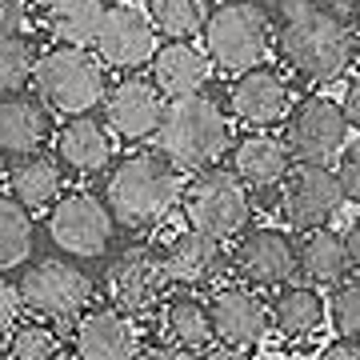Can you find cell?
Listing matches in <instances>:
<instances>
[{"label":"cell","instance_id":"cell-1","mask_svg":"<svg viewBox=\"0 0 360 360\" xmlns=\"http://www.w3.org/2000/svg\"><path fill=\"white\" fill-rule=\"evenodd\" d=\"M180 168L165 153H129L108 168L104 200L112 217L129 229H153L184 200Z\"/></svg>","mask_w":360,"mask_h":360},{"label":"cell","instance_id":"cell-2","mask_svg":"<svg viewBox=\"0 0 360 360\" xmlns=\"http://www.w3.org/2000/svg\"><path fill=\"white\" fill-rule=\"evenodd\" d=\"M232 112L208 92L168 101L156 153H165L180 172H212L232 153Z\"/></svg>","mask_w":360,"mask_h":360},{"label":"cell","instance_id":"cell-3","mask_svg":"<svg viewBox=\"0 0 360 360\" xmlns=\"http://www.w3.org/2000/svg\"><path fill=\"white\" fill-rule=\"evenodd\" d=\"M276 52H281L284 68L296 72L300 80L333 84L336 77H345V68L352 60H360V37L333 8H316L292 25H281Z\"/></svg>","mask_w":360,"mask_h":360},{"label":"cell","instance_id":"cell-4","mask_svg":"<svg viewBox=\"0 0 360 360\" xmlns=\"http://www.w3.org/2000/svg\"><path fill=\"white\" fill-rule=\"evenodd\" d=\"M272 20L264 13L260 0H224L208 13L205 25V52L212 56V65L229 77L252 72L264 65V56L272 52L276 37H272Z\"/></svg>","mask_w":360,"mask_h":360},{"label":"cell","instance_id":"cell-5","mask_svg":"<svg viewBox=\"0 0 360 360\" xmlns=\"http://www.w3.org/2000/svg\"><path fill=\"white\" fill-rule=\"evenodd\" d=\"M32 89L52 112L72 120V116H92L96 108H104L112 84H104V60L96 52L52 44V49L40 52V68Z\"/></svg>","mask_w":360,"mask_h":360},{"label":"cell","instance_id":"cell-6","mask_svg":"<svg viewBox=\"0 0 360 360\" xmlns=\"http://www.w3.org/2000/svg\"><path fill=\"white\" fill-rule=\"evenodd\" d=\"M180 212H184V224L196 232H205L212 240H240L252 224V196H248V184L236 172H224V168H212V172H196L184 188V200H180Z\"/></svg>","mask_w":360,"mask_h":360},{"label":"cell","instance_id":"cell-7","mask_svg":"<svg viewBox=\"0 0 360 360\" xmlns=\"http://www.w3.org/2000/svg\"><path fill=\"white\" fill-rule=\"evenodd\" d=\"M281 129L296 165H328L333 156H345L352 124H348L340 101L312 92V96H300L292 104V112Z\"/></svg>","mask_w":360,"mask_h":360},{"label":"cell","instance_id":"cell-8","mask_svg":"<svg viewBox=\"0 0 360 360\" xmlns=\"http://www.w3.org/2000/svg\"><path fill=\"white\" fill-rule=\"evenodd\" d=\"M25 312L40 321H72L92 309V276L72 260H40L16 281Z\"/></svg>","mask_w":360,"mask_h":360},{"label":"cell","instance_id":"cell-9","mask_svg":"<svg viewBox=\"0 0 360 360\" xmlns=\"http://www.w3.org/2000/svg\"><path fill=\"white\" fill-rule=\"evenodd\" d=\"M112 229L116 217L108 200L89 188H72L65 193L49 212V236L56 248H65L68 257H104L108 245H112Z\"/></svg>","mask_w":360,"mask_h":360},{"label":"cell","instance_id":"cell-10","mask_svg":"<svg viewBox=\"0 0 360 360\" xmlns=\"http://www.w3.org/2000/svg\"><path fill=\"white\" fill-rule=\"evenodd\" d=\"M345 200H348L345 184L336 176V168H328V165H296L288 172V180L281 184L284 220L300 236L316 232V229H328Z\"/></svg>","mask_w":360,"mask_h":360},{"label":"cell","instance_id":"cell-11","mask_svg":"<svg viewBox=\"0 0 360 360\" xmlns=\"http://www.w3.org/2000/svg\"><path fill=\"white\" fill-rule=\"evenodd\" d=\"M104 288H108V304L120 309L124 316L141 321L148 312H160L168 296V281H165V269L156 260L153 248H124L108 260L104 269Z\"/></svg>","mask_w":360,"mask_h":360},{"label":"cell","instance_id":"cell-12","mask_svg":"<svg viewBox=\"0 0 360 360\" xmlns=\"http://www.w3.org/2000/svg\"><path fill=\"white\" fill-rule=\"evenodd\" d=\"M156 260L165 269V281L180 292H193V288H212L220 281V272L232 269V252H224L220 240L205 236L196 229H176L168 232L160 248H156Z\"/></svg>","mask_w":360,"mask_h":360},{"label":"cell","instance_id":"cell-13","mask_svg":"<svg viewBox=\"0 0 360 360\" xmlns=\"http://www.w3.org/2000/svg\"><path fill=\"white\" fill-rule=\"evenodd\" d=\"M232 272L248 288H284L300 276L296 240L284 229H248L232 245Z\"/></svg>","mask_w":360,"mask_h":360},{"label":"cell","instance_id":"cell-14","mask_svg":"<svg viewBox=\"0 0 360 360\" xmlns=\"http://www.w3.org/2000/svg\"><path fill=\"white\" fill-rule=\"evenodd\" d=\"M232 120H240L248 132H269L272 124H284L292 112V84L276 72V68L260 65L252 72L232 77L229 92H224Z\"/></svg>","mask_w":360,"mask_h":360},{"label":"cell","instance_id":"cell-15","mask_svg":"<svg viewBox=\"0 0 360 360\" xmlns=\"http://www.w3.org/2000/svg\"><path fill=\"white\" fill-rule=\"evenodd\" d=\"M212 309V328H217V345L224 348H248L264 345V336L272 333V309L269 300L248 288V284H217L208 296Z\"/></svg>","mask_w":360,"mask_h":360},{"label":"cell","instance_id":"cell-16","mask_svg":"<svg viewBox=\"0 0 360 360\" xmlns=\"http://www.w3.org/2000/svg\"><path fill=\"white\" fill-rule=\"evenodd\" d=\"M165 112H168L165 92L144 77H120L108 89V101H104V124L112 129V136L129 144L156 141L160 124H165Z\"/></svg>","mask_w":360,"mask_h":360},{"label":"cell","instance_id":"cell-17","mask_svg":"<svg viewBox=\"0 0 360 360\" xmlns=\"http://www.w3.org/2000/svg\"><path fill=\"white\" fill-rule=\"evenodd\" d=\"M156 25L153 16L136 8V4H112L104 16L101 40H96V56L104 60V68H120V72H136V68L153 65V56L160 52L156 44Z\"/></svg>","mask_w":360,"mask_h":360},{"label":"cell","instance_id":"cell-18","mask_svg":"<svg viewBox=\"0 0 360 360\" xmlns=\"http://www.w3.org/2000/svg\"><path fill=\"white\" fill-rule=\"evenodd\" d=\"M141 333L136 321L112 304H92L72 324V352L77 360H136L141 356Z\"/></svg>","mask_w":360,"mask_h":360},{"label":"cell","instance_id":"cell-19","mask_svg":"<svg viewBox=\"0 0 360 360\" xmlns=\"http://www.w3.org/2000/svg\"><path fill=\"white\" fill-rule=\"evenodd\" d=\"M49 141H56V129H52V108L40 96L20 92V96L0 101V153H4V160L44 153Z\"/></svg>","mask_w":360,"mask_h":360},{"label":"cell","instance_id":"cell-20","mask_svg":"<svg viewBox=\"0 0 360 360\" xmlns=\"http://www.w3.org/2000/svg\"><path fill=\"white\" fill-rule=\"evenodd\" d=\"M208 77H212V56L193 40H165L148 65V80L165 92V101L200 96Z\"/></svg>","mask_w":360,"mask_h":360},{"label":"cell","instance_id":"cell-21","mask_svg":"<svg viewBox=\"0 0 360 360\" xmlns=\"http://www.w3.org/2000/svg\"><path fill=\"white\" fill-rule=\"evenodd\" d=\"M52 153L68 172H80V176L104 172L112 165V129L104 124V116H72L56 129Z\"/></svg>","mask_w":360,"mask_h":360},{"label":"cell","instance_id":"cell-22","mask_svg":"<svg viewBox=\"0 0 360 360\" xmlns=\"http://www.w3.org/2000/svg\"><path fill=\"white\" fill-rule=\"evenodd\" d=\"M229 156H232L229 172H236L248 188H260V193L284 184L288 172L296 168L284 136H272V132H245V136H236Z\"/></svg>","mask_w":360,"mask_h":360},{"label":"cell","instance_id":"cell-23","mask_svg":"<svg viewBox=\"0 0 360 360\" xmlns=\"http://www.w3.org/2000/svg\"><path fill=\"white\" fill-rule=\"evenodd\" d=\"M160 340L172 345L176 352L205 356L208 348H217V328H212V309L205 296L176 292L160 304Z\"/></svg>","mask_w":360,"mask_h":360},{"label":"cell","instance_id":"cell-24","mask_svg":"<svg viewBox=\"0 0 360 360\" xmlns=\"http://www.w3.org/2000/svg\"><path fill=\"white\" fill-rule=\"evenodd\" d=\"M60 160L49 153H32V156H20V160H8L4 165V193L13 196L16 205H25L28 212H44L52 205L60 200V184H65V176H60Z\"/></svg>","mask_w":360,"mask_h":360},{"label":"cell","instance_id":"cell-25","mask_svg":"<svg viewBox=\"0 0 360 360\" xmlns=\"http://www.w3.org/2000/svg\"><path fill=\"white\" fill-rule=\"evenodd\" d=\"M296 260H300V276L312 288H336L352 276V257H348V240L333 229L304 232L296 240Z\"/></svg>","mask_w":360,"mask_h":360},{"label":"cell","instance_id":"cell-26","mask_svg":"<svg viewBox=\"0 0 360 360\" xmlns=\"http://www.w3.org/2000/svg\"><path fill=\"white\" fill-rule=\"evenodd\" d=\"M269 309H272V333H281L284 340H309L328 321V300L312 284H284V288H276Z\"/></svg>","mask_w":360,"mask_h":360},{"label":"cell","instance_id":"cell-27","mask_svg":"<svg viewBox=\"0 0 360 360\" xmlns=\"http://www.w3.org/2000/svg\"><path fill=\"white\" fill-rule=\"evenodd\" d=\"M112 4L104 0H60L44 13V32H49L56 44H68V49H89L101 40L104 16H108Z\"/></svg>","mask_w":360,"mask_h":360},{"label":"cell","instance_id":"cell-28","mask_svg":"<svg viewBox=\"0 0 360 360\" xmlns=\"http://www.w3.org/2000/svg\"><path fill=\"white\" fill-rule=\"evenodd\" d=\"M37 240V220L25 205H16L13 196H0V269L8 272L16 264H25Z\"/></svg>","mask_w":360,"mask_h":360},{"label":"cell","instance_id":"cell-29","mask_svg":"<svg viewBox=\"0 0 360 360\" xmlns=\"http://www.w3.org/2000/svg\"><path fill=\"white\" fill-rule=\"evenodd\" d=\"M144 13L153 16L156 32L165 40L205 37V25H208V13L200 0H144Z\"/></svg>","mask_w":360,"mask_h":360},{"label":"cell","instance_id":"cell-30","mask_svg":"<svg viewBox=\"0 0 360 360\" xmlns=\"http://www.w3.org/2000/svg\"><path fill=\"white\" fill-rule=\"evenodd\" d=\"M37 68H40V56H37V40L28 32H16V37H4L0 44V89L4 96H20L37 84Z\"/></svg>","mask_w":360,"mask_h":360},{"label":"cell","instance_id":"cell-31","mask_svg":"<svg viewBox=\"0 0 360 360\" xmlns=\"http://www.w3.org/2000/svg\"><path fill=\"white\" fill-rule=\"evenodd\" d=\"M56 352H60V336L40 316H28L4 333V360H56Z\"/></svg>","mask_w":360,"mask_h":360},{"label":"cell","instance_id":"cell-32","mask_svg":"<svg viewBox=\"0 0 360 360\" xmlns=\"http://www.w3.org/2000/svg\"><path fill=\"white\" fill-rule=\"evenodd\" d=\"M328 321L336 328V340H356L360 345V276H348L328 296Z\"/></svg>","mask_w":360,"mask_h":360},{"label":"cell","instance_id":"cell-33","mask_svg":"<svg viewBox=\"0 0 360 360\" xmlns=\"http://www.w3.org/2000/svg\"><path fill=\"white\" fill-rule=\"evenodd\" d=\"M336 176L345 184V196L352 205H360V136L345 148V156L336 160Z\"/></svg>","mask_w":360,"mask_h":360},{"label":"cell","instance_id":"cell-34","mask_svg":"<svg viewBox=\"0 0 360 360\" xmlns=\"http://www.w3.org/2000/svg\"><path fill=\"white\" fill-rule=\"evenodd\" d=\"M260 4H264V13H269L276 25H292L300 16L324 8V0H260Z\"/></svg>","mask_w":360,"mask_h":360},{"label":"cell","instance_id":"cell-35","mask_svg":"<svg viewBox=\"0 0 360 360\" xmlns=\"http://www.w3.org/2000/svg\"><path fill=\"white\" fill-rule=\"evenodd\" d=\"M28 4H32V0H0V25H4V37L25 32V25H28Z\"/></svg>","mask_w":360,"mask_h":360},{"label":"cell","instance_id":"cell-36","mask_svg":"<svg viewBox=\"0 0 360 360\" xmlns=\"http://www.w3.org/2000/svg\"><path fill=\"white\" fill-rule=\"evenodd\" d=\"M340 108H345V116H348V124L360 132V72L352 80L345 84V96H340Z\"/></svg>","mask_w":360,"mask_h":360},{"label":"cell","instance_id":"cell-37","mask_svg":"<svg viewBox=\"0 0 360 360\" xmlns=\"http://www.w3.org/2000/svg\"><path fill=\"white\" fill-rule=\"evenodd\" d=\"M316 360H360V345L356 340H333L316 352Z\"/></svg>","mask_w":360,"mask_h":360},{"label":"cell","instance_id":"cell-38","mask_svg":"<svg viewBox=\"0 0 360 360\" xmlns=\"http://www.w3.org/2000/svg\"><path fill=\"white\" fill-rule=\"evenodd\" d=\"M136 360H184V352H176V348L165 345V340H148Z\"/></svg>","mask_w":360,"mask_h":360},{"label":"cell","instance_id":"cell-39","mask_svg":"<svg viewBox=\"0 0 360 360\" xmlns=\"http://www.w3.org/2000/svg\"><path fill=\"white\" fill-rule=\"evenodd\" d=\"M345 240H348V257H352V276H360V217L348 224Z\"/></svg>","mask_w":360,"mask_h":360},{"label":"cell","instance_id":"cell-40","mask_svg":"<svg viewBox=\"0 0 360 360\" xmlns=\"http://www.w3.org/2000/svg\"><path fill=\"white\" fill-rule=\"evenodd\" d=\"M196 360H252L248 352H240V348H224V345H217V348H208L205 356H196Z\"/></svg>","mask_w":360,"mask_h":360},{"label":"cell","instance_id":"cell-41","mask_svg":"<svg viewBox=\"0 0 360 360\" xmlns=\"http://www.w3.org/2000/svg\"><path fill=\"white\" fill-rule=\"evenodd\" d=\"M324 8H333L336 16L352 20V16H360V0H324Z\"/></svg>","mask_w":360,"mask_h":360},{"label":"cell","instance_id":"cell-42","mask_svg":"<svg viewBox=\"0 0 360 360\" xmlns=\"http://www.w3.org/2000/svg\"><path fill=\"white\" fill-rule=\"evenodd\" d=\"M32 4H37V8H44V13H49L52 4H60V0H32Z\"/></svg>","mask_w":360,"mask_h":360},{"label":"cell","instance_id":"cell-43","mask_svg":"<svg viewBox=\"0 0 360 360\" xmlns=\"http://www.w3.org/2000/svg\"><path fill=\"white\" fill-rule=\"evenodd\" d=\"M104 4H129V0H104Z\"/></svg>","mask_w":360,"mask_h":360}]
</instances>
